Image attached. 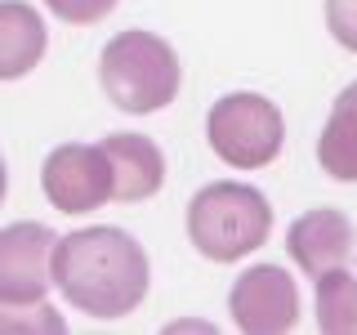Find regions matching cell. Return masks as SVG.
I'll return each instance as SVG.
<instances>
[{
	"mask_svg": "<svg viewBox=\"0 0 357 335\" xmlns=\"http://www.w3.org/2000/svg\"><path fill=\"white\" fill-rule=\"evenodd\" d=\"M317 165L340 184H357V81L340 89L326 130L317 139Z\"/></svg>",
	"mask_w": 357,
	"mask_h": 335,
	"instance_id": "11",
	"label": "cell"
},
{
	"mask_svg": "<svg viewBox=\"0 0 357 335\" xmlns=\"http://www.w3.org/2000/svg\"><path fill=\"white\" fill-rule=\"evenodd\" d=\"M228 308L245 335H282L299 327V286L286 268L255 264L228 290Z\"/></svg>",
	"mask_w": 357,
	"mask_h": 335,
	"instance_id": "7",
	"label": "cell"
},
{
	"mask_svg": "<svg viewBox=\"0 0 357 335\" xmlns=\"http://www.w3.org/2000/svg\"><path fill=\"white\" fill-rule=\"evenodd\" d=\"M18 308L22 318H14V308H0V331H50V335L63 331V318L54 308H45L40 299L36 304H18Z\"/></svg>",
	"mask_w": 357,
	"mask_h": 335,
	"instance_id": "13",
	"label": "cell"
},
{
	"mask_svg": "<svg viewBox=\"0 0 357 335\" xmlns=\"http://www.w3.org/2000/svg\"><path fill=\"white\" fill-rule=\"evenodd\" d=\"M326 27L344 50L357 54V0H326Z\"/></svg>",
	"mask_w": 357,
	"mask_h": 335,
	"instance_id": "15",
	"label": "cell"
},
{
	"mask_svg": "<svg viewBox=\"0 0 357 335\" xmlns=\"http://www.w3.org/2000/svg\"><path fill=\"white\" fill-rule=\"evenodd\" d=\"M317 327L326 335H357V277L331 268L317 277Z\"/></svg>",
	"mask_w": 357,
	"mask_h": 335,
	"instance_id": "12",
	"label": "cell"
},
{
	"mask_svg": "<svg viewBox=\"0 0 357 335\" xmlns=\"http://www.w3.org/2000/svg\"><path fill=\"white\" fill-rule=\"evenodd\" d=\"M98 81H103V94L121 112L148 117V112H161L178 98L183 67H178V54L170 50L165 36H156V31H121L98 54Z\"/></svg>",
	"mask_w": 357,
	"mask_h": 335,
	"instance_id": "2",
	"label": "cell"
},
{
	"mask_svg": "<svg viewBox=\"0 0 357 335\" xmlns=\"http://www.w3.org/2000/svg\"><path fill=\"white\" fill-rule=\"evenodd\" d=\"M286 251H290V260L317 282L321 273L340 268L353 255V219L344 215V210H331V206L308 210V215H299L290 223Z\"/></svg>",
	"mask_w": 357,
	"mask_h": 335,
	"instance_id": "8",
	"label": "cell"
},
{
	"mask_svg": "<svg viewBox=\"0 0 357 335\" xmlns=\"http://www.w3.org/2000/svg\"><path fill=\"white\" fill-rule=\"evenodd\" d=\"M59 232L45 223L18 219L0 228V304H36L54 282Z\"/></svg>",
	"mask_w": 357,
	"mask_h": 335,
	"instance_id": "6",
	"label": "cell"
},
{
	"mask_svg": "<svg viewBox=\"0 0 357 335\" xmlns=\"http://www.w3.org/2000/svg\"><path fill=\"white\" fill-rule=\"evenodd\" d=\"M206 143L215 148L219 161L237 165V170H264L282 156L286 143L282 107L250 89L223 94L206 117Z\"/></svg>",
	"mask_w": 357,
	"mask_h": 335,
	"instance_id": "4",
	"label": "cell"
},
{
	"mask_svg": "<svg viewBox=\"0 0 357 335\" xmlns=\"http://www.w3.org/2000/svg\"><path fill=\"white\" fill-rule=\"evenodd\" d=\"M45 201L63 215H89L112 201V170L98 143H59L40 165Z\"/></svg>",
	"mask_w": 357,
	"mask_h": 335,
	"instance_id": "5",
	"label": "cell"
},
{
	"mask_svg": "<svg viewBox=\"0 0 357 335\" xmlns=\"http://www.w3.org/2000/svg\"><path fill=\"white\" fill-rule=\"evenodd\" d=\"M45 22L22 0H0V81H18L45 59Z\"/></svg>",
	"mask_w": 357,
	"mask_h": 335,
	"instance_id": "10",
	"label": "cell"
},
{
	"mask_svg": "<svg viewBox=\"0 0 357 335\" xmlns=\"http://www.w3.org/2000/svg\"><path fill=\"white\" fill-rule=\"evenodd\" d=\"M5 188H9V174H5V161H0V206H5Z\"/></svg>",
	"mask_w": 357,
	"mask_h": 335,
	"instance_id": "16",
	"label": "cell"
},
{
	"mask_svg": "<svg viewBox=\"0 0 357 335\" xmlns=\"http://www.w3.org/2000/svg\"><path fill=\"white\" fill-rule=\"evenodd\" d=\"M45 5H50L54 18L72 22V27H89V22L107 18L116 9V0H45Z\"/></svg>",
	"mask_w": 357,
	"mask_h": 335,
	"instance_id": "14",
	"label": "cell"
},
{
	"mask_svg": "<svg viewBox=\"0 0 357 335\" xmlns=\"http://www.w3.org/2000/svg\"><path fill=\"white\" fill-rule=\"evenodd\" d=\"M107 170H112V201H148L165 184V156L148 134H107L103 143Z\"/></svg>",
	"mask_w": 357,
	"mask_h": 335,
	"instance_id": "9",
	"label": "cell"
},
{
	"mask_svg": "<svg viewBox=\"0 0 357 335\" xmlns=\"http://www.w3.org/2000/svg\"><path fill=\"white\" fill-rule=\"evenodd\" d=\"M148 273V255L126 228L94 223L72 237H59L54 246V286L72 308L98 322L126 318L139 308L152 282Z\"/></svg>",
	"mask_w": 357,
	"mask_h": 335,
	"instance_id": "1",
	"label": "cell"
},
{
	"mask_svg": "<svg viewBox=\"0 0 357 335\" xmlns=\"http://www.w3.org/2000/svg\"><path fill=\"white\" fill-rule=\"evenodd\" d=\"M273 232V206L259 188L219 179L206 184L188 201V237L206 260L215 264H237L250 251H259Z\"/></svg>",
	"mask_w": 357,
	"mask_h": 335,
	"instance_id": "3",
	"label": "cell"
}]
</instances>
